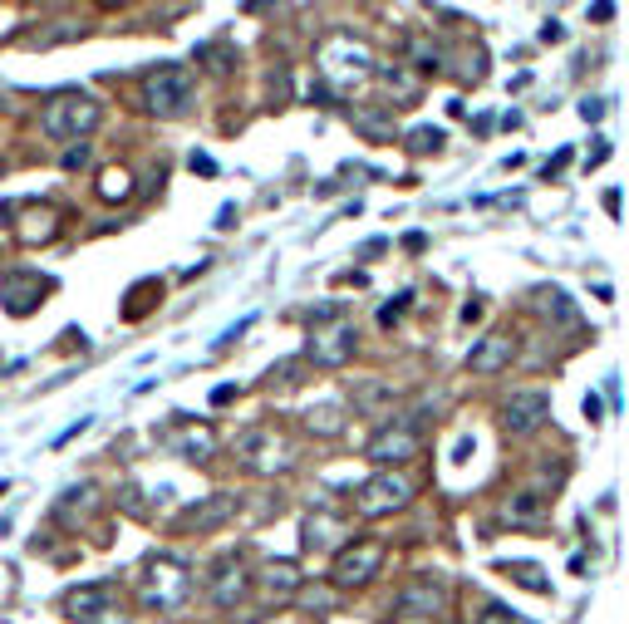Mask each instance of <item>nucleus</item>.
Segmentation results:
<instances>
[{
  "label": "nucleus",
  "mask_w": 629,
  "mask_h": 624,
  "mask_svg": "<svg viewBox=\"0 0 629 624\" xmlns=\"http://www.w3.org/2000/svg\"><path fill=\"white\" fill-rule=\"evenodd\" d=\"M443 143H448V133H443V128H433V123H423V128H413V133H408V148H413V153H438Z\"/></svg>",
  "instance_id": "7c9ffc66"
},
{
  "label": "nucleus",
  "mask_w": 629,
  "mask_h": 624,
  "mask_svg": "<svg viewBox=\"0 0 629 624\" xmlns=\"http://www.w3.org/2000/svg\"><path fill=\"white\" fill-rule=\"evenodd\" d=\"M300 566L295 561H266L261 566V590H266V600H276V605H286L300 595Z\"/></svg>",
  "instance_id": "412c9836"
},
{
  "label": "nucleus",
  "mask_w": 629,
  "mask_h": 624,
  "mask_svg": "<svg viewBox=\"0 0 629 624\" xmlns=\"http://www.w3.org/2000/svg\"><path fill=\"white\" fill-rule=\"evenodd\" d=\"M580 118H585V123H600V118H605V99H585V104H580Z\"/></svg>",
  "instance_id": "a19ab883"
},
{
  "label": "nucleus",
  "mask_w": 629,
  "mask_h": 624,
  "mask_svg": "<svg viewBox=\"0 0 629 624\" xmlns=\"http://www.w3.org/2000/svg\"><path fill=\"white\" fill-rule=\"evenodd\" d=\"M374 50L364 40H354V30H335L325 45H320V74H325V89L330 94H349L359 89L364 79H374Z\"/></svg>",
  "instance_id": "f03ea898"
},
{
  "label": "nucleus",
  "mask_w": 629,
  "mask_h": 624,
  "mask_svg": "<svg viewBox=\"0 0 629 624\" xmlns=\"http://www.w3.org/2000/svg\"><path fill=\"white\" fill-rule=\"evenodd\" d=\"M300 605H305V610H330L335 595H330V590H305V585H300Z\"/></svg>",
  "instance_id": "c9c22d12"
},
{
  "label": "nucleus",
  "mask_w": 629,
  "mask_h": 624,
  "mask_svg": "<svg viewBox=\"0 0 629 624\" xmlns=\"http://www.w3.org/2000/svg\"><path fill=\"white\" fill-rule=\"evenodd\" d=\"M561 40H566V25H561V20H546V25H541V45H561Z\"/></svg>",
  "instance_id": "ea45409f"
},
{
  "label": "nucleus",
  "mask_w": 629,
  "mask_h": 624,
  "mask_svg": "<svg viewBox=\"0 0 629 624\" xmlns=\"http://www.w3.org/2000/svg\"><path fill=\"white\" fill-rule=\"evenodd\" d=\"M408 64H413L418 74H438V69L448 64V50H443L433 35H413V40H408Z\"/></svg>",
  "instance_id": "b1692460"
},
{
  "label": "nucleus",
  "mask_w": 629,
  "mask_h": 624,
  "mask_svg": "<svg viewBox=\"0 0 629 624\" xmlns=\"http://www.w3.org/2000/svg\"><path fill=\"white\" fill-rule=\"evenodd\" d=\"M379 79H384V89L394 94V104L389 109H403V104H413L418 99V74L408 69V64H384V69H374Z\"/></svg>",
  "instance_id": "5701e85b"
},
{
  "label": "nucleus",
  "mask_w": 629,
  "mask_h": 624,
  "mask_svg": "<svg viewBox=\"0 0 629 624\" xmlns=\"http://www.w3.org/2000/svg\"><path fill=\"white\" fill-rule=\"evenodd\" d=\"M207 590H212V600H217L222 610H236V605L251 595V575H246V566H241L236 556H227V561H217L212 580H207Z\"/></svg>",
  "instance_id": "f3484780"
},
{
  "label": "nucleus",
  "mask_w": 629,
  "mask_h": 624,
  "mask_svg": "<svg viewBox=\"0 0 629 624\" xmlns=\"http://www.w3.org/2000/svg\"><path fill=\"white\" fill-rule=\"evenodd\" d=\"M187 595H192V575H187L182 561H172V556L148 561L143 580H138V600H143V610L172 615V610H182V605H187Z\"/></svg>",
  "instance_id": "20e7f679"
},
{
  "label": "nucleus",
  "mask_w": 629,
  "mask_h": 624,
  "mask_svg": "<svg viewBox=\"0 0 629 624\" xmlns=\"http://www.w3.org/2000/svg\"><path fill=\"white\" fill-rule=\"evenodd\" d=\"M551 418V398L541 394V389H521L502 403V428L512 433V438H526V433H536L541 423Z\"/></svg>",
  "instance_id": "9b49d317"
},
{
  "label": "nucleus",
  "mask_w": 629,
  "mask_h": 624,
  "mask_svg": "<svg viewBox=\"0 0 629 624\" xmlns=\"http://www.w3.org/2000/svg\"><path fill=\"white\" fill-rule=\"evenodd\" d=\"M477 315H482V300H467V305H462V320H467V325H472V320H477Z\"/></svg>",
  "instance_id": "09e8293b"
},
{
  "label": "nucleus",
  "mask_w": 629,
  "mask_h": 624,
  "mask_svg": "<svg viewBox=\"0 0 629 624\" xmlns=\"http://www.w3.org/2000/svg\"><path fill=\"white\" fill-rule=\"evenodd\" d=\"M64 615L74 624H128V615L118 610V585H109V580L69 590L64 595Z\"/></svg>",
  "instance_id": "0eeeda50"
},
{
  "label": "nucleus",
  "mask_w": 629,
  "mask_h": 624,
  "mask_svg": "<svg viewBox=\"0 0 629 624\" xmlns=\"http://www.w3.org/2000/svg\"><path fill=\"white\" fill-rule=\"evenodd\" d=\"M20 217H25V222L15 227V236H20L25 246H50V241L59 236V212H55V207L25 202V207H20Z\"/></svg>",
  "instance_id": "aec40b11"
},
{
  "label": "nucleus",
  "mask_w": 629,
  "mask_h": 624,
  "mask_svg": "<svg viewBox=\"0 0 629 624\" xmlns=\"http://www.w3.org/2000/svg\"><path fill=\"white\" fill-rule=\"evenodd\" d=\"M84 25L79 20H50L45 30H30L25 35V50H50V45H64V40H79Z\"/></svg>",
  "instance_id": "393cba45"
},
{
  "label": "nucleus",
  "mask_w": 629,
  "mask_h": 624,
  "mask_svg": "<svg viewBox=\"0 0 629 624\" xmlns=\"http://www.w3.org/2000/svg\"><path fill=\"white\" fill-rule=\"evenodd\" d=\"M300 374H305V359H281L266 379H271V389L281 384V389H290V384H300Z\"/></svg>",
  "instance_id": "473e14b6"
},
{
  "label": "nucleus",
  "mask_w": 629,
  "mask_h": 624,
  "mask_svg": "<svg viewBox=\"0 0 629 624\" xmlns=\"http://www.w3.org/2000/svg\"><path fill=\"white\" fill-rule=\"evenodd\" d=\"M384 251H389V241H384V236H369V241L354 251V261H374V256H384Z\"/></svg>",
  "instance_id": "4c0bfd02"
},
{
  "label": "nucleus",
  "mask_w": 629,
  "mask_h": 624,
  "mask_svg": "<svg viewBox=\"0 0 629 624\" xmlns=\"http://www.w3.org/2000/svg\"><path fill=\"white\" fill-rule=\"evenodd\" d=\"M379 566H384V546L379 541H354L335 556L330 580H335V590H359V585H369L379 575Z\"/></svg>",
  "instance_id": "1a4fd4ad"
},
{
  "label": "nucleus",
  "mask_w": 629,
  "mask_h": 624,
  "mask_svg": "<svg viewBox=\"0 0 629 624\" xmlns=\"http://www.w3.org/2000/svg\"><path fill=\"white\" fill-rule=\"evenodd\" d=\"M408 300H413V290H399V295H394V300L379 310V325H384V330H394V325H399L403 310H408Z\"/></svg>",
  "instance_id": "72a5a7b5"
},
{
  "label": "nucleus",
  "mask_w": 629,
  "mask_h": 624,
  "mask_svg": "<svg viewBox=\"0 0 629 624\" xmlns=\"http://www.w3.org/2000/svg\"><path fill=\"white\" fill-rule=\"evenodd\" d=\"M192 172H202V177H217V163H212L207 153H192Z\"/></svg>",
  "instance_id": "79ce46f5"
},
{
  "label": "nucleus",
  "mask_w": 629,
  "mask_h": 624,
  "mask_svg": "<svg viewBox=\"0 0 629 624\" xmlns=\"http://www.w3.org/2000/svg\"><path fill=\"white\" fill-rule=\"evenodd\" d=\"M300 546L305 551H315V556H340L344 546H349V521L335 516V511H310L305 516V526H300Z\"/></svg>",
  "instance_id": "f8f14e48"
},
{
  "label": "nucleus",
  "mask_w": 629,
  "mask_h": 624,
  "mask_svg": "<svg viewBox=\"0 0 629 624\" xmlns=\"http://www.w3.org/2000/svg\"><path fill=\"white\" fill-rule=\"evenodd\" d=\"M349 118H354V128H359L364 138H374V143H394V109H389V104H359Z\"/></svg>",
  "instance_id": "4be33fe9"
},
{
  "label": "nucleus",
  "mask_w": 629,
  "mask_h": 624,
  "mask_svg": "<svg viewBox=\"0 0 629 624\" xmlns=\"http://www.w3.org/2000/svg\"><path fill=\"white\" fill-rule=\"evenodd\" d=\"M443 585L438 580H408L399 595H394V620H408V624H418V620H433V615H443Z\"/></svg>",
  "instance_id": "4468645a"
},
{
  "label": "nucleus",
  "mask_w": 629,
  "mask_h": 624,
  "mask_svg": "<svg viewBox=\"0 0 629 624\" xmlns=\"http://www.w3.org/2000/svg\"><path fill=\"white\" fill-rule=\"evenodd\" d=\"M605 212H610V217H620V192H615V187L605 192Z\"/></svg>",
  "instance_id": "de8ad7c7"
},
{
  "label": "nucleus",
  "mask_w": 629,
  "mask_h": 624,
  "mask_svg": "<svg viewBox=\"0 0 629 624\" xmlns=\"http://www.w3.org/2000/svg\"><path fill=\"white\" fill-rule=\"evenodd\" d=\"M236 457H241L246 472H256V477H276V472H286L290 467V443H286L281 428H271V423H251V428L236 433Z\"/></svg>",
  "instance_id": "423d86ee"
},
{
  "label": "nucleus",
  "mask_w": 629,
  "mask_h": 624,
  "mask_svg": "<svg viewBox=\"0 0 629 624\" xmlns=\"http://www.w3.org/2000/svg\"><path fill=\"white\" fill-rule=\"evenodd\" d=\"M477 624H531V620L516 615V610H507V605H487V610L477 615Z\"/></svg>",
  "instance_id": "f704fd0d"
},
{
  "label": "nucleus",
  "mask_w": 629,
  "mask_h": 624,
  "mask_svg": "<svg viewBox=\"0 0 629 624\" xmlns=\"http://www.w3.org/2000/svg\"><path fill=\"white\" fill-rule=\"evenodd\" d=\"M45 295H50V281H45L40 271H5V276H0V305H5V315H15V320L35 315V310L45 305Z\"/></svg>",
  "instance_id": "9d476101"
},
{
  "label": "nucleus",
  "mask_w": 629,
  "mask_h": 624,
  "mask_svg": "<svg viewBox=\"0 0 629 624\" xmlns=\"http://www.w3.org/2000/svg\"><path fill=\"white\" fill-rule=\"evenodd\" d=\"M384 403H394V389H389V384H359V389H354V408H364V413H379Z\"/></svg>",
  "instance_id": "c756f323"
},
{
  "label": "nucleus",
  "mask_w": 629,
  "mask_h": 624,
  "mask_svg": "<svg viewBox=\"0 0 629 624\" xmlns=\"http://www.w3.org/2000/svg\"><path fill=\"white\" fill-rule=\"evenodd\" d=\"M359 354V330L344 315V305H320L310 310V344H305V364L320 369H344Z\"/></svg>",
  "instance_id": "f257e3e1"
},
{
  "label": "nucleus",
  "mask_w": 629,
  "mask_h": 624,
  "mask_svg": "<svg viewBox=\"0 0 629 624\" xmlns=\"http://www.w3.org/2000/svg\"><path fill=\"white\" fill-rule=\"evenodd\" d=\"M104 118V104L84 89H64L55 99H45V114H40V128L55 138V143H84Z\"/></svg>",
  "instance_id": "7ed1b4c3"
},
{
  "label": "nucleus",
  "mask_w": 629,
  "mask_h": 624,
  "mask_svg": "<svg viewBox=\"0 0 629 624\" xmlns=\"http://www.w3.org/2000/svg\"><path fill=\"white\" fill-rule=\"evenodd\" d=\"M99 197H104V202H128V197H133V177H128V168L99 172Z\"/></svg>",
  "instance_id": "cd10ccee"
},
{
  "label": "nucleus",
  "mask_w": 629,
  "mask_h": 624,
  "mask_svg": "<svg viewBox=\"0 0 629 624\" xmlns=\"http://www.w3.org/2000/svg\"><path fill=\"white\" fill-rule=\"evenodd\" d=\"M541 300H546V310H556V315H561L566 325H575V310H571V305H566V295H561V290H546Z\"/></svg>",
  "instance_id": "e433bc0d"
},
{
  "label": "nucleus",
  "mask_w": 629,
  "mask_h": 624,
  "mask_svg": "<svg viewBox=\"0 0 629 624\" xmlns=\"http://www.w3.org/2000/svg\"><path fill=\"white\" fill-rule=\"evenodd\" d=\"M413 502V482L403 477V472H374L369 482H359V492H354V507L359 516H394Z\"/></svg>",
  "instance_id": "6e6552de"
},
{
  "label": "nucleus",
  "mask_w": 629,
  "mask_h": 624,
  "mask_svg": "<svg viewBox=\"0 0 629 624\" xmlns=\"http://www.w3.org/2000/svg\"><path fill=\"white\" fill-rule=\"evenodd\" d=\"M231 398H236V384H222V389H212V403H217V408H222V403H231Z\"/></svg>",
  "instance_id": "49530a36"
},
{
  "label": "nucleus",
  "mask_w": 629,
  "mask_h": 624,
  "mask_svg": "<svg viewBox=\"0 0 629 624\" xmlns=\"http://www.w3.org/2000/svg\"><path fill=\"white\" fill-rule=\"evenodd\" d=\"M512 575L521 590H531V595H551V580H546V570L541 566H526V561H512V566H502Z\"/></svg>",
  "instance_id": "c85d7f7f"
},
{
  "label": "nucleus",
  "mask_w": 629,
  "mask_h": 624,
  "mask_svg": "<svg viewBox=\"0 0 629 624\" xmlns=\"http://www.w3.org/2000/svg\"><path fill=\"white\" fill-rule=\"evenodd\" d=\"M403 246H408V251H413V256H418V251H423V246H428V236H423V231H408V236H403Z\"/></svg>",
  "instance_id": "a18cd8bd"
},
{
  "label": "nucleus",
  "mask_w": 629,
  "mask_h": 624,
  "mask_svg": "<svg viewBox=\"0 0 629 624\" xmlns=\"http://www.w3.org/2000/svg\"><path fill=\"white\" fill-rule=\"evenodd\" d=\"M600 413H605L600 394H585V418H590V423H600Z\"/></svg>",
  "instance_id": "37998d69"
},
{
  "label": "nucleus",
  "mask_w": 629,
  "mask_h": 624,
  "mask_svg": "<svg viewBox=\"0 0 629 624\" xmlns=\"http://www.w3.org/2000/svg\"><path fill=\"white\" fill-rule=\"evenodd\" d=\"M94 502H99V492H94V487L84 482V487H69V492L59 497L55 511H59V521H64V526H74L79 516H89V511H94Z\"/></svg>",
  "instance_id": "bb28decb"
},
{
  "label": "nucleus",
  "mask_w": 629,
  "mask_h": 624,
  "mask_svg": "<svg viewBox=\"0 0 629 624\" xmlns=\"http://www.w3.org/2000/svg\"><path fill=\"white\" fill-rule=\"evenodd\" d=\"M305 428H310L315 438H340L344 433V408L340 403H315V408H305Z\"/></svg>",
  "instance_id": "a878e982"
},
{
  "label": "nucleus",
  "mask_w": 629,
  "mask_h": 624,
  "mask_svg": "<svg viewBox=\"0 0 629 624\" xmlns=\"http://www.w3.org/2000/svg\"><path fill=\"white\" fill-rule=\"evenodd\" d=\"M413 453H418V433H413L408 423H389V428H379V433H374V443L364 448V457H369L379 472H394V467L408 462Z\"/></svg>",
  "instance_id": "ddd939ff"
},
{
  "label": "nucleus",
  "mask_w": 629,
  "mask_h": 624,
  "mask_svg": "<svg viewBox=\"0 0 629 624\" xmlns=\"http://www.w3.org/2000/svg\"><path fill=\"white\" fill-rule=\"evenodd\" d=\"M192 99H197V84H192V69L187 64H163L143 79V104L148 114L158 118H187L192 114Z\"/></svg>",
  "instance_id": "39448f33"
},
{
  "label": "nucleus",
  "mask_w": 629,
  "mask_h": 624,
  "mask_svg": "<svg viewBox=\"0 0 629 624\" xmlns=\"http://www.w3.org/2000/svg\"><path fill=\"white\" fill-rule=\"evenodd\" d=\"M595 143H600V148H595V153H590V158H585V168H600V163H605V158H610V143H605V138H595Z\"/></svg>",
  "instance_id": "c03bdc74"
},
{
  "label": "nucleus",
  "mask_w": 629,
  "mask_h": 624,
  "mask_svg": "<svg viewBox=\"0 0 629 624\" xmlns=\"http://www.w3.org/2000/svg\"><path fill=\"white\" fill-rule=\"evenodd\" d=\"M182 423L168 433V448L177 457H187V462H202V457H212V448H217V433L207 428V423H192L187 413H177Z\"/></svg>",
  "instance_id": "a211bd4d"
},
{
  "label": "nucleus",
  "mask_w": 629,
  "mask_h": 624,
  "mask_svg": "<svg viewBox=\"0 0 629 624\" xmlns=\"http://www.w3.org/2000/svg\"><path fill=\"white\" fill-rule=\"evenodd\" d=\"M551 507H556V497L526 487V492H512V497H507L502 521H507V526H546V521H551Z\"/></svg>",
  "instance_id": "6ab92c4d"
},
{
  "label": "nucleus",
  "mask_w": 629,
  "mask_h": 624,
  "mask_svg": "<svg viewBox=\"0 0 629 624\" xmlns=\"http://www.w3.org/2000/svg\"><path fill=\"white\" fill-rule=\"evenodd\" d=\"M566 163H571V148H561V153H551V158H546V163H541V177H546V182H551V177H556V172H566Z\"/></svg>",
  "instance_id": "58836bf2"
},
{
  "label": "nucleus",
  "mask_w": 629,
  "mask_h": 624,
  "mask_svg": "<svg viewBox=\"0 0 629 624\" xmlns=\"http://www.w3.org/2000/svg\"><path fill=\"white\" fill-rule=\"evenodd\" d=\"M236 507H241V502H236L231 492H212V497L192 502V507L177 516V531H197V536H202V531H217V526H227L231 516H236Z\"/></svg>",
  "instance_id": "2eb2a0df"
},
{
  "label": "nucleus",
  "mask_w": 629,
  "mask_h": 624,
  "mask_svg": "<svg viewBox=\"0 0 629 624\" xmlns=\"http://www.w3.org/2000/svg\"><path fill=\"white\" fill-rule=\"evenodd\" d=\"M89 158H94V143L84 138V143H69V148H64L59 168H64V172H84V168H89Z\"/></svg>",
  "instance_id": "2f4dec72"
},
{
  "label": "nucleus",
  "mask_w": 629,
  "mask_h": 624,
  "mask_svg": "<svg viewBox=\"0 0 629 624\" xmlns=\"http://www.w3.org/2000/svg\"><path fill=\"white\" fill-rule=\"evenodd\" d=\"M512 359H516V335L512 330H492V335H482L472 344L467 369L472 374H502V369H512Z\"/></svg>",
  "instance_id": "dca6fc26"
}]
</instances>
